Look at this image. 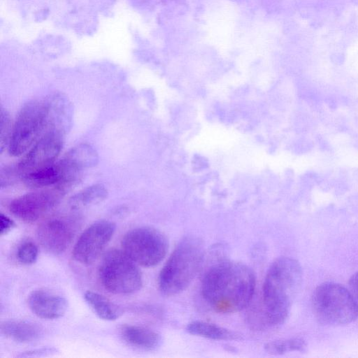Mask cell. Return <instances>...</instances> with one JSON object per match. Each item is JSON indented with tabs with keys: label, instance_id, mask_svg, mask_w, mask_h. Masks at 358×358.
I'll use <instances>...</instances> for the list:
<instances>
[{
	"label": "cell",
	"instance_id": "cell-13",
	"mask_svg": "<svg viewBox=\"0 0 358 358\" xmlns=\"http://www.w3.org/2000/svg\"><path fill=\"white\" fill-rule=\"evenodd\" d=\"M28 305L36 316L48 320L62 317L68 307L64 297L46 289L33 291L29 295Z\"/></svg>",
	"mask_w": 358,
	"mask_h": 358
},
{
	"label": "cell",
	"instance_id": "cell-26",
	"mask_svg": "<svg viewBox=\"0 0 358 358\" xmlns=\"http://www.w3.org/2000/svg\"><path fill=\"white\" fill-rule=\"evenodd\" d=\"M349 291L358 304V271L354 273L348 282Z\"/></svg>",
	"mask_w": 358,
	"mask_h": 358
},
{
	"label": "cell",
	"instance_id": "cell-5",
	"mask_svg": "<svg viewBox=\"0 0 358 358\" xmlns=\"http://www.w3.org/2000/svg\"><path fill=\"white\" fill-rule=\"evenodd\" d=\"M136 264L122 250L108 251L99 267L101 283L108 292L116 294L137 292L142 286L143 278Z\"/></svg>",
	"mask_w": 358,
	"mask_h": 358
},
{
	"label": "cell",
	"instance_id": "cell-11",
	"mask_svg": "<svg viewBox=\"0 0 358 358\" xmlns=\"http://www.w3.org/2000/svg\"><path fill=\"white\" fill-rule=\"evenodd\" d=\"M64 136V134L58 131L45 132L16 166L18 176L21 178L25 173L55 163L62 148Z\"/></svg>",
	"mask_w": 358,
	"mask_h": 358
},
{
	"label": "cell",
	"instance_id": "cell-12",
	"mask_svg": "<svg viewBox=\"0 0 358 358\" xmlns=\"http://www.w3.org/2000/svg\"><path fill=\"white\" fill-rule=\"evenodd\" d=\"M99 155L93 146L80 143L70 149L58 162L62 178L59 182L72 189L81 180L85 170L95 166Z\"/></svg>",
	"mask_w": 358,
	"mask_h": 358
},
{
	"label": "cell",
	"instance_id": "cell-7",
	"mask_svg": "<svg viewBox=\"0 0 358 358\" xmlns=\"http://www.w3.org/2000/svg\"><path fill=\"white\" fill-rule=\"evenodd\" d=\"M122 250L135 263L150 267L158 264L166 256L169 241L159 230L141 227L127 231L123 236Z\"/></svg>",
	"mask_w": 358,
	"mask_h": 358
},
{
	"label": "cell",
	"instance_id": "cell-2",
	"mask_svg": "<svg viewBox=\"0 0 358 358\" xmlns=\"http://www.w3.org/2000/svg\"><path fill=\"white\" fill-rule=\"evenodd\" d=\"M301 280V266L296 259L282 257L271 264L262 289L260 316L264 325L278 326L287 320Z\"/></svg>",
	"mask_w": 358,
	"mask_h": 358
},
{
	"label": "cell",
	"instance_id": "cell-10",
	"mask_svg": "<svg viewBox=\"0 0 358 358\" xmlns=\"http://www.w3.org/2000/svg\"><path fill=\"white\" fill-rule=\"evenodd\" d=\"M78 221L70 216H55L44 220L37 229V238L48 252L59 255L71 243L78 229Z\"/></svg>",
	"mask_w": 358,
	"mask_h": 358
},
{
	"label": "cell",
	"instance_id": "cell-20",
	"mask_svg": "<svg viewBox=\"0 0 358 358\" xmlns=\"http://www.w3.org/2000/svg\"><path fill=\"white\" fill-rule=\"evenodd\" d=\"M186 330L188 333L213 340H239L236 333L220 326L202 321H193L188 324Z\"/></svg>",
	"mask_w": 358,
	"mask_h": 358
},
{
	"label": "cell",
	"instance_id": "cell-14",
	"mask_svg": "<svg viewBox=\"0 0 358 358\" xmlns=\"http://www.w3.org/2000/svg\"><path fill=\"white\" fill-rule=\"evenodd\" d=\"M47 104V131L66 134L72 118V108L63 94L55 93L45 98Z\"/></svg>",
	"mask_w": 358,
	"mask_h": 358
},
{
	"label": "cell",
	"instance_id": "cell-24",
	"mask_svg": "<svg viewBox=\"0 0 358 358\" xmlns=\"http://www.w3.org/2000/svg\"><path fill=\"white\" fill-rule=\"evenodd\" d=\"M57 352V349L54 348H41L40 349H36L33 350H29L24 352L17 357H43L49 356L54 355Z\"/></svg>",
	"mask_w": 358,
	"mask_h": 358
},
{
	"label": "cell",
	"instance_id": "cell-9",
	"mask_svg": "<svg viewBox=\"0 0 358 358\" xmlns=\"http://www.w3.org/2000/svg\"><path fill=\"white\" fill-rule=\"evenodd\" d=\"M115 231V223L108 220H99L92 224L76 241L72 252L73 259L85 265L94 262L109 243Z\"/></svg>",
	"mask_w": 358,
	"mask_h": 358
},
{
	"label": "cell",
	"instance_id": "cell-1",
	"mask_svg": "<svg viewBox=\"0 0 358 358\" xmlns=\"http://www.w3.org/2000/svg\"><path fill=\"white\" fill-rule=\"evenodd\" d=\"M255 287V276L250 267L240 262L220 261L203 275L201 294L215 311L232 313L249 305Z\"/></svg>",
	"mask_w": 358,
	"mask_h": 358
},
{
	"label": "cell",
	"instance_id": "cell-16",
	"mask_svg": "<svg viewBox=\"0 0 358 358\" xmlns=\"http://www.w3.org/2000/svg\"><path fill=\"white\" fill-rule=\"evenodd\" d=\"M2 334L20 343H31L39 339L43 330L37 324L27 320H8L1 325Z\"/></svg>",
	"mask_w": 358,
	"mask_h": 358
},
{
	"label": "cell",
	"instance_id": "cell-19",
	"mask_svg": "<svg viewBox=\"0 0 358 358\" xmlns=\"http://www.w3.org/2000/svg\"><path fill=\"white\" fill-rule=\"evenodd\" d=\"M108 194V190L103 185L94 184L72 196L69 204L73 210H80L103 201Z\"/></svg>",
	"mask_w": 358,
	"mask_h": 358
},
{
	"label": "cell",
	"instance_id": "cell-15",
	"mask_svg": "<svg viewBox=\"0 0 358 358\" xmlns=\"http://www.w3.org/2000/svg\"><path fill=\"white\" fill-rule=\"evenodd\" d=\"M121 336L129 345L143 350H154L162 343L160 335L156 331L137 325H124L121 329Z\"/></svg>",
	"mask_w": 358,
	"mask_h": 358
},
{
	"label": "cell",
	"instance_id": "cell-18",
	"mask_svg": "<svg viewBox=\"0 0 358 358\" xmlns=\"http://www.w3.org/2000/svg\"><path fill=\"white\" fill-rule=\"evenodd\" d=\"M84 297L93 311L102 320L113 321L123 313L119 306L97 292L87 291Z\"/></svg>",
	"mask_w": 358,
	"mask_h": 358
},
{
	"label": "cell",
	"instance_id": "cell-22",
	"mask_svg": "<svg viewBox=\"0 0 358 358\" xmlns=\"http://www.w3.org/2000/svg\"><path fill=\"white\" fill-rule=\"evenodd\" d=\"M13 125L9 113L3 108L1 109L0 113V149L1 152L8 147Z\"/></svg>",
	"mask_w": 358,
	"mask_h": 358
},
{
	"label": "cell",
	"instance_id": "cell-21",
	"mask_svg": "<svg viewBox=\"0 0 358 358\" xmlns=\"http://www.w3.org/2000/svg\"><path fill=\"white\" fill-rule=\"evenodd\" d=\"M306 347V341L301 338L278 340L265 345V350L271 355H282L289 352L303 351Z\"/></svg>",
	"mask_w": 358,
	"mask_h": 358
},
{
	"label": "cell",
	"instance_id": "cell-25",
	"mask_svg": "<svg viewBox=\"0 0 358 358\" xmlns=\"http://www.w3.org/2000/svg\"><path fill=\"white\" fill-rule=\"evenodd\" d=\"M15 227L14 222L6 215L0 214V234H8Z\"/></svg>",
	"mask_w": 358,
	"mask_h": 358
},
{
	"label": "cell",
	"instance_id": "cell-23",
	"mask_svg": "<svg viewBox=\"0 0 358 358\" xmlns=\"http://www.w3.org/2000/svg\"><path fill=\"white\" fill-rule=\"evenodd\" d=\"M37 257L38 248L33 242L26 241L18 247L17 258L22 264H32L36 262Z\"/></svg>",
	"mask_w": 358,
	"mask_h": 358
},
{
	"label": "cell",
	"instance_id": "cell-8",
	"mask_svg": "<svg viewBox=\"0 0 358 358\" xmlns=\"http://www.w3.org/2000/svg\"><path fill=\"white\" fill-rule=\"evenodd\" d=\"M64 196L54 187L29 192L13 199L10 203L9 210L19 220L32 223L53 209Z\"/></svg>",
	"mask_w": 358,
	"mask_h": 358
},
{
	"label": "cell",
	"instance_id": "cell-17",
	"mask_svg": "<svg viewBox=\"0 0 358 358\" xmlns=\"http://www.w3.org/2000/svg\"><path fill=\"white\" fill-rule=\"evenodd\" d=\"M62 178L58 162L27 173L21 176L23 183L31 189H41L56 185Z\"/></svg>",
	"mask_w": 358,
	"mask_h": 358
},
{
	"label": "cell",
	"instance_id": "cell-4",
	"mask_svg": "<svg viewBox=\"0 0 358 358\" xmlns=\"http://www.w3.org/2000/svg\"><path fill=\"white\" fill-rule=\"evenodd\" d=\"M312 308L317 319L329 325H343L358 317V304L349 289L335 282H324L314 290Z\"/></svg>",
	"mask_w": 358,
	"mask_h": 358
},
{
	"label": "cell",
	"instance_id": "cell-3",
	"mask_svg": "<svg viewBox=\"0 0 358 358\" xmlns=\"http://www.w3.org/2000/svg\"><path fill=\"white\" fill-rule=\"evenodd\" d=\"M203 255V245L199 238L191 236L182 238L159 273L161 292L173 296L185 290L200 268Z\"/></svg>",
	"mask_w": 358,
	"mask_h": 358
},
{
	"label": "cell",
	"instance_id": "cell-6",
	"mask_svg": "<svg viewBox=\"0 0 358 358\" xmlns=\"http://www.w3.org/2000/svg\"><path fill=\"white\" fill-rule=\"evenodd\" d=\"M47 126L45 99L26 103L13 125L8 147L9 154L16 157L26 152L46 132Z\"/></svg>",
	"mask_w": 358,
	"mask_h": 358
}]
</instances>
